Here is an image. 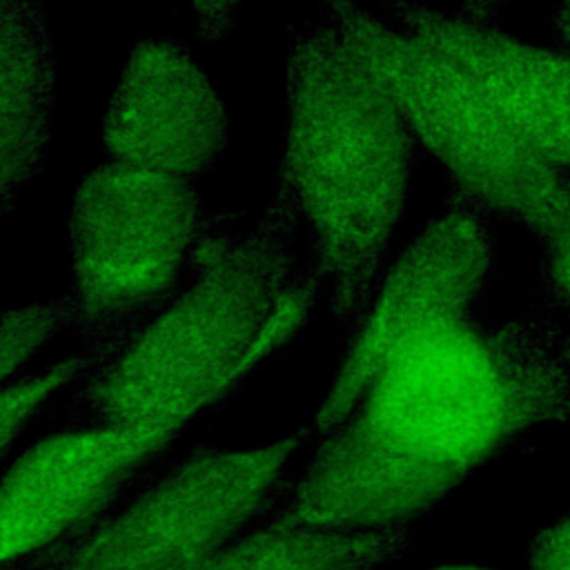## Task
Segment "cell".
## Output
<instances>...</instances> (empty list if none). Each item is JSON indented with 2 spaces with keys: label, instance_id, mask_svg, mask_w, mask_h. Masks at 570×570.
<instances>
[{
  "label": "cell",
  "instance_id": "cell-1",
  "mask_svg": "<svg viewBox=\"0 0 570 570\" xmlns=\"http://www.w3.org/2000/svg\"><path fill=\"white\" fill-rule=\"evenodd\" d=\"M566 419L570 325L546 312L490 323L470 314L403 345L312 441L263 521L412 528L510 441Z\"/></svg>",
  "mask_w": 570,
  "mask_h": 570
},
{
  "label": "cell",
  "instance_id": "cell-2",
  "mask_svg": "<svg viewBox=\"0 0 570 570\" xmlns=\"http://www.w3.org/2000/svg\"><path fill=\"white\" fill-rule=\"evenodd\" d=\"M298 205L276 180L252 229L232 216L198 243L176 298L73 392L65 425L189 428L234 394L309 318L321 281L294 254Z\"/></svg>",
  "mask_w": 570,
  "mask_h": 570
},
{
  "label": "cell",
  "instance_id": "cell-3",
  "mask_svg": "<svg viewBox=\"0 0 570 570\" xmlns=\"http://www.w3.org/2000/svg\"><path fill=\"white\" fill-rule=\"evenodd\" d=\"M285 82L278 180L307 227L305 265L318 276L332 318L352 336L392 261L425 149L385 76L327 13L289 29Z\"/></svg>",
  "mask_w": 570,
  "mask_h": 570
},
{
  "label": "cell",
  "instance_id": "cell-4",
  "mask_svg": "<svg viewBox=\"0 0 570 570\" xmlns=\"http://www.w3.org/2000/svg\"><path fill=\"white\" fill-rule=\"evenodd\" d=\"M225 218L205 212L194 183L156 169L114 160L80 180L67 218L69 296L94 370L176 298L198 243Z\"/></svg>",
  "mask_w": 570,
  "mask_h": 570
},
{
  "label": "cell",
  "instance_id": "cell-5",
  "mask_svg": "<svg viewBox=\"0 0 570 570\" xmlns=\"http://www.w3.org/2000/svg\"><path fill=\"white\" fill-rule=\"evenodd\" d=\"M323 11L385 76L450 187L537 238L552 225L570 200V171L543 158L472 73L352 0H323Z\"/></svg>",
  "mask_w": 570,
  "mask_h": 570
},
{
  "label": "cell",
  "instance_id": "cell-6",
  "mask_svg": "<svg viewBox=\"0 0 570 570\" xmlns=\"http://www.w3.org/2000/svg\"><path fill=\"white\" fill-rule=\"evenodd\" d=\"M307 441L196 448L31 570H191L269 514Z\"/></svg>",
  "mask_w": 570,
  "mask_h": 570
},
{
  "label": "cell",
  "instance_id": "cell-7",
  "mask_svg": "<svg viewBox=\"0 0 570 570\" xmlns=\"http://www.w3.org/2000/svg\"><path fill=\"white\" fill-rule=\"evenodd\" d=\"M494 265L492 214L465 191L450 187L443 214L423 225L390 261L374 303L350 336L309 423L312 441L347 416L403 345L470 316Z\"/></svg>",
  "mask_w": 570,
  "mask_h": 570
},
{
  "label": "cell",
  "instance_id": "cell-8",
  "mask_svg": "<svg viewBox=\"0 0 570 570\" xmlns=\"http://www.w3.org/2000/svg\"><path fill=\"white\" fill-rule=\"evenodd\" d=\"M187 428L62 425L11 461L2 476V570H31L111 510L154 474L156 461Z\"/></svg>",
  "mask_w": 570,
  "mask_h": 570
},
{
  "label": "cell",
  "instance_id": "cell-9",
  "mask_svg": "<svg viewBox=\"0 0 570 570\" xmlns=\"http://www.w3.org/2000/svg\"><path fill=\"white\" fill-rule=\"evenodd\" d=\"M100 140L111 160L194 183L223 158L229 116L180 42L142 40L122 67Z\"/></svg>",
  "mask_w": 570,
  "mask_h": 570
},
{
  "label": "cell",
  "instance_id": "cell-10",
  "mask_svg": "<svg viewBox=\"0 0 570 570\" xmlns=\"http://www.w3.org/2000/svg\"><path fill=\"white\" fill-rule=\"evenodd\" d=\"M396 29L459 62L494 98L525 140L570 171V53L503 33L490 22L436 11L412 0H387Z\"/></svg>",
  "mask_w": 570,
  "mask_h": 570
},
{
  "label": "cell",
  "instance_id": "cell-11",
  "mask_svg": "<svg viewBox=\"0 0 570 570\" xmlns=\"http://www.w3.org/2000/svg\"><path fill=\"white\" fill-rule=\"evenodd\" d=\"M56 62L33 0H2V212L40 171L53 120Z\"/></svg>",
  "mask_w": 570,
  "mask_h": 570
},
{
  "label": "cell",
  "instance_id": "cell-12",
  "mask_svg": "<svg viewBox=\"0 0 570 570\" xmlns=\"http://www.w3.org/2000/svg\"><path fill=\"white\" fill-rule=\"evenodd\" d=\"M412 543V528L343 532L261 521L191 570H379Z\"/></svg>",
  "mask_w": 570,
  "mask_h": 570
},
{
  "label": "cell",
  "instance_id": "cell-13",
  "mask_svg": "<svg viewBox=\"0 0 570 570\" xmlns=\"http://www.w3.org/2000/svg\"><path fill=\"white\" fill-rule=\"evenodd\" d=\"M91 372L94 361L85 350H80L40 372L24 370L2 381V456L9 459L18 436L58 392L82 383Z\"/></svg>",
  "mask_w": 570,
  "mask_h": 570
},
{
  "label": "cell",
  "instance_id": "cell-14",
  "mask_svg": "<svg viewBox=\"0 0 570 570\" xmlns=\"http://www.w3.org/2000/svg\"><path fill=\"white\" fill-rule=\"evenodd\" d=\"M78 314L69 294L56 301L29 303L2 314V381L20 374L62 330L76 327Z\"/></svg>",
  "mask_w": 570,
  "mask_h": 570
},
{
  "label": "cell",
  "instance_id": "cell-15",
  "mask_svg": "<svg viewBox=\"0 0 570 570\" xmlns=\"http://www.w3.org/2000/svg\"><path fill=\"white\" fill-rule=\"evenodd\" d=\"M537 240L541 245L537 294L548 309L570 321V200Z\"/></svg>",
  "mask_w": 570,
  "mask_h": 570
},
{
  "label": "cell",
  "instance_id": "cell-16",
  "mask_svg": "<svg viewBox=\"0 0 570 570\" xmlns=\"http://www.w3.org/2000/svg\"><path fill=\"white\" fill-rule=\"evenodd\" d=\"M530 570H570V512L528 543Z\"/></svg>",
  "mask_w": 570,
  "mask_h": 570
},
{
  "label": "cell",
  "instance_id": "cell-17",
  "mask_svg": "<svg viewBox=\"0 0 570 570\" xmlns=\"http://www.w3.org/2000/svg\"><path fill=\"white\" fill-rule=\"evenodd\" d=\"M196 16V33L203 42L223 40L234 27L238 7L245 0H187Z\"/></svg>",
  "mask_w": 570,
  "mask_h": 570
},
{
  "label": "cell",
  "instance_id": "cell-18",
  "mask_svg": "<svg viewBox=\"0 0 570 570\" xmlns=\"http://www.w3.org/2000/svg\"><path fill=\"white\" fill-rule=\"evenodd\" d=\"M510 0H468L461 9L463 16L479 20V22H490L494 13H499Z\"/></svg>",
  "mask_w": 570,
  "mask_h": 570
},
{
  "label": "cell",
  "instance_id": "cell-19",
  "mask_svg": "<svg viewBox=\"0 0 570 570\" xmlns=\"http://www.w3.org/2000/svg\"><path fill=\"white\" fill-rule=\"evenodd\" d=\"M552 27L561 49L570 53V0H557L554 13H552Z\"/></svg>",
  "mask_w": 570,
  "mask_h": 570
},
{
  "label": "cell",
  "instance_id": "cell-20",
  "mask_svg": "<svg viewBox=\"0 0 570 570\" xmlns=\"http://www.w3.org/2000/svg\"><path fill=\"white\" fill-rule=\"evenodd\" d=\"M430 570H492V568H483V566H472V563H448V566H436Z\"/></svg>",
  "mask_w": 570,
  "mask_h": 570
}]
</instances>
